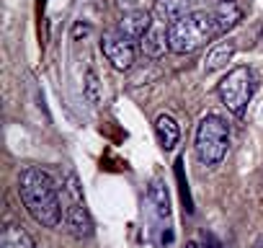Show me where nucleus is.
Segmentation results:
<instances>
[{
	"label": "nucleus",
	"mask_w": 263,
	"mask_h": 248,
	"mask_svg": "<svg viewBox=\"0 0 263 248\" xmlns=\"http://www.w3.org/2000/svg\"><path fill=\"white\" fill-rule=\"evenodd\" d=\"M18 194L29 215L44 225V227H57L62 222V197L52 181V176L36 166H29L18 176Z\"/></svg>",
	"instance_id": "obj_1"
},
{
	"label": "nucleus",
	"mask_w": 263,
	"mask_h": 248,
	"mask_svg": "<svg viewBox=\"0 0 263 248\" xmlns=\"http://www.w3.org/2000/svg\"><path fill=\"white\" fill-rule=\"evenodd\" d=\"M217 34L219 31H217L212 11H191L168 26L171 52L173 55H191V52L201 49L206 42H212Z\"/></svg>",
	"instance_id": "obj_2"
},
{
	"label": "nucleus",
	"mask_w": 263,
	"mask_h": 248,
	"mask_svg": "<svg viewBox=\"0 0 263 248\" xmlns=\"http://www.w3.org/2000/svg\"><path fill=\"white\" fill-rule=\"evenodd\" d=\"M194 148H196V155L204 166H217L227 148H230V127L227 121L217 114H206L199 127H196V140H194Z\"/></svg>",
	"instance_id": "obj_3"
},
{
	"label": "nucleus",
	"mask_w": 263,
	"mask_h": 248,
	"mask_svg": "<svg viewBox=\"0 0 263 248\" xmlns=\"http://www.w3.org/2000/svg\"><path fill=\"white\" fill-rule=\"evenodd\" d=\"M253 91H255V78H253V70L245 67V65L230 70V73L219 80V85H217L219 101H222L232 114H237V116H240V114L245 111V106L250 103Z\"/></svg>",
	"instance_id": "obj_4"
},
{
	"label": "nucleus",
	"mask_w": 263,
	"mask_h": 248,
	"mask_svg": "<svg viewBox=\"0 0 263 248\" xmlns=\"http://www.w3.org/2000/svg\"><path fill=\"white\" fill-rule=\"evenodd\" d=\"M62 222H65V227L72 238L83 240V238L93 235V222H90V215L85 209L83 191H80V184H78L75 173L67 176V189L62 194Z\"/></svg>",
	"instance_id": "obj_5"
},
{
	"label": "nucleus",
	"mask_w": 263,
	"mask_h": 248,
	"mask_svg": "<svg viewBox=\"0 0 263 248\" xmlns=\"http://www.w3.org/2000/svg\"><path fill=\"white\" fill-rule=\"evenodd\" d=\"M101 52L106 55V60L116 67V70H132L135 65V47L126 37H121L119 31H108L101 39Z\"/></svg>",
	"instance_id": "obj_6"
},
{
	"label": "nucleus",
	"mask_w": 263,
	"mask_h": 248,
	"mask_svg": "<svg viewBox=\"0 0 263 248\" xmlns=\"http://www.w3.org/2000/svg\"><path fill=\"white\" fill-rule=\"evenodd\" d=\"M150 29H153V16L147 11H129L121 16V21L116 26V31L121 37H126L129 42H140Z\"/></svg>",
	"instance_id": "obj_7"
},
{
	"label": "nucleus",
	"mask_w": 263,
	"mask_h": 248,
	"mask_svg": "<svg viewBox=\"0 0 263 248\" xmlns=\"http://www.w3.org/2000/svg\"><path fill=\"white\" fill-rule=\"evenodd\" d=\"M140 52L150 60H160L165 52H171V39H168V26L158 24L153 26L142 39H140Z\"/></svg>",
	"instance_id": "obj_8"
},
{
	"label": "nucleus",
	"mask_w": 263,
	"mask_h": 248,
	"mask_svg": "<svg viewBox=\"0 0 263 248\" xmlns=\"http://www.w3.org/2000/svg\"><path fill=\"white\" fill-rule=\"evenodd\" d=\"M191 6V0H155V8H153V16L158 19V24L163 26H171L176 24L178 19H183Z\"/></svg>",
	"instance_id": "obj_9"
},
{
	"label": "nucleus",
	"mask_w": 263,
	"mask_h": 248,
	"mask_svg": "<svg viewBox=\"0 0 263 248\" xmlns=\"http://www.w3.org/2000/svg\"><path fill=\"white\" fill-rule=\"evenodd\" d=\"M212 16H214L217 31L224 34L232 26H237V21L242 19V11H240V6L235 3V0H219V3L214 6V11H212Z\"/></svg>",
	"instance_id": "obj_10"
},
{
	"label": "nucleus",
	"mask_w": 263,
	"mask_h": 248,
	"mask_svg": "<svg viewBox=\"0 0 263 248\" xmlns=\"http://www.w3.org/2000/svg\"><path fill=\"white\" fill-rule=\"evenodd\" d=\"M155 135L163 145V150H173L178 145V137H181V130H178V121L171 116V114H160L155 119Z\"/></svg>",
	"instance_id": "obj_11"
},
{
	"label": "nucleus",
	"mask_w": 263,
	"mask_h": 248,
	"mask_svg": "<svg viewBox=\"0 0 263 248\" xmlns=\"http://www.w3.org/2000/svg\"><path fill=\"white\" fill-rule=\"evenodd\" d=\"M235 52H237V44L235 42H219V44H214L212 49H209V55H206V60H204V70L206 73H214V70H219V67H224L232 57H235Z\"/></svg>",
	"instance_id": "obj_12"
},
{
	"label": "nucleus",
	"mask_w": 263,
	"mask_h": 248,
	"mask_svg": "<svg viewBox=\"0 0 263 248\" xmlns=\"http://www.w3.org/2000/svg\"><path fill=\"white\" fill-rule=\"evenodd\" d=\"M0 248H36V243L21 225H6L0 233Z\"/></svg>",
	"instance_id": "obj_13"
},
{
	"label": "nucleus",
	"mask_w": 263,
	"mask_h": 248,
	"mask_svg": "<svg viewBox=\"0 0 263 248\" xmlns=\"http://www.w3.org/2000/svg\"><path fill=\"white\" fill-rule=\"evenodd\" d=\"M147 199H150L153 209L158 212V217H168V215H171V199H168V189H165L163 179H153V181H150Z\"/></svg>",
	"instance_id": "obj_14"
},
{
	"label": "nucleus",
	"mask_w": 263,
	"mask_h": 248,
	"mask_svg": "<svg viewBox=\"0 0 263 248\" xmlns=\"http://www.w3.org/2000/svg\"><path fill=\"white\" fill-rule=\"evenodd\" d=\"M85 98H88L90 103H98V101H101L98 78H96V73H93V70H88V75H85Z\"/></svg>",
	"instance_id": "obj_15"
},
{
	"label": "nucleus",
	"mask_w": 263,
	"mask_h": 248,
	"mask_svg": "<svg viewBox=\"0 0 263 248\" xmlns=\"http://www.w3.org/2000/svg\"><path fill=\"white\" fill-rule=\"evenodd\" d=\"M253 248H263V238H258V240L253 243Z\"/></svg>",
	"instance_id": "obj_16"
},
{
	"label": "nucleus",
	"mask_w": 263,
	"mask_h": 248,
	"mask_svg": "<svg viewBox=\"0 0 263 248\" xmlns=\"http://www.w3.org/2000/svg\"><path fill=\"white\" fill-rule=\"evenodd\" d=\"M186 248H201V245H199V243H196V240H191V243H189V245H186Z\"/></svg>",
	"instance_id": "obj_17"
}]
</instances>
